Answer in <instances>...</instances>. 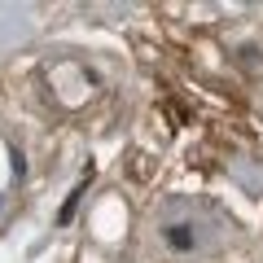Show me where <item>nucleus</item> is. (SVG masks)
I'll return each instance as SVG.
<instances>
[{"label": "nucleus", "instance_id": "1", "mask_svg": "<svg viewBox=\"0 0 263 263\" xmlns=\"http://www.w3.org/2000/svg\"><path fill=\"white\" fill-rule=\"evenodd\" d=\"M167 241L176 246V250H189V246H193V237H189L184 228H171V233H167Z\"/></svg>", "mask_w": 263, "mask_h": 263}, {"label": "nucleus", "instance_id": "2", "mask_svg": "<svg viewBox=\"0 0 263 263\" xmlns=\"http://www.w3.org/2000/svg\"><path fill=\"white\" fill-rule=\"evenodd\" d=\"M79 193H84V189H75V193H70V202L62 206V215H57L62 224H70V215H75V206H79Z\"/></svg>", "mask_w": 263, "mask_h": 263}]
</instances>
